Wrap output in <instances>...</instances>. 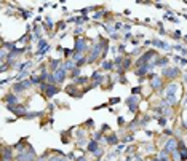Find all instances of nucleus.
Segmentation results:
<instances>
[{"label": "nucleus", "instance_id": "nucleus-10", "mask_svg": "<svg viewBox=\"0 0 187 161\" xmlns=\"http://www.w3.org/2000/svg\"><path fill=\"white\" fill-rule=\"evenodd\" d=\"M120 102H121V99L118 96L111 97V99H109V105H117V104H120Z\"/></svg>", "mask_w": 187, "mask_h": 161}, {"label": "nucleus", "instance_id": "nucleus-6", "mask_svg": "<svg viewBox=\"0 0 187 161\" xmlns=\"http://www.w3.org/2000/svg\"><path fill=\"white\" fill-rule=\"evenodd\" d=\"M121 139H118V134L117 132H109L107 136H106V144L111 145V147H114V145H120Z\"/></svg>", "mask_w": 187, "mask_h": 161}, {"label": "nucleus", "instance_id": "nucleus-15", "mask_svg": "<svg viewBox=\"0 0 187 161\" xmlns=\"http://www.w3.org/2000/svg\"><path fill=\"white\" fill-rule=\"evenodd\" d=\"M157 120H158L160 126H163V128L166 126V117H158V118H157Z\"/></svg>", "mask_w": 187, "mask_h": 161}, {"label": "nucleus", "instance_id": "nucleus-11", "mask_svg": "<svg viewBox=\"0 0 187 161\" xmlns=\"http://www.w3.org/2000/svg\"><path fill=\"white\" fill-rule=\"evenodd\" d=\"M67 27V24H66V21H59L58 24H56V31H64V29Z\"/></svg>", "mask_w": 187, "mask_h": 161}, {"label": "nucleus", "instance_id": "nucleus-2", "mask_svg": "<svg viewBox=\"0 0 187 161\" xmlns=\"http://www.w3.org/2000/svg\"><path fill=\"white\" fill-rule=\"evenodd\" d=\"M163 78L168 80H174L176 77H179V67H166L163 69Z\"/></svg>", "mask_w": 187, "mask_h": 161}, {"label": "nucleus", "instance_id": "nucleus-22", "mask_svg": "<svg viewBox=\"0 0 187 161\" xmlns=\"http://www.w3.org/2000/svg\"><path fill=\"white\" fill-rule=\"evenodd\" d=\"M170 161H173V160H170Z\"/></svg>", "mask_w": 187, "mask_h": 161}, {"label": "nucleus", "instance_id": "nucleus-4", "mask_svg": "<svg viewBox=\"0 0 187 161\" xmlns=\"http://www.w3.org/2000/svg\"><path fill=\"white\" fill-rule=\"evenodd\" d=\"M14 148H13V145H5L3 144V151H2V161H13L14 160Z\"/></svg>", "mask_w": 187, "mask_h": 161}, {"label": "nucleus", "instance_id": "nucleus-12", "mask_svg": "<svg viewBox=\"0 0 187 161\" xmlns=\"http://www.w3.org/2000/svg\"><path fill=\"white\" fill-rule=\"evenodd\" d=\"M83 126H85V128H88V129H94V121L90 118V120H87L85 123H83Z\"/></svg>", "mask_w": 187, "mask_h": 161}, {"label": "nucleus", "instance_id": "nucleus-16", "mask_svg": "<svg viewBox=\"0 0 187 161\" xmlns=\"http://www.w3.org/2000/svg\"><path fill=\"white\" fill-rule=\"evenodd\" d=\"M75 161H88V158H87V155H82V156H77Z\"/></svg>", "mask_w": 187, "mask_h": 161}, {"label": "nucleus", "instance_id": "nucleus-19", "mask_svg": "<svg viewBox=\"0 0 187 161\" xmlns=\"http://www.w3.org/2000/svg\"><path fill=\"white\" fill-rule=\"evenodd\" d=\"M163 134H166V136H171V134H173V131L168 129V128H165V129H163Z\"/></svg>", "mask_w": 187, "mask_h": 161}, {"label": "nucleus", "instance_id": "nucleus-20", "mask_svg": "<svg viewBox=\"0 0 187 161\" xmlns=\"http://www.w3.org/2000/svg\"><path fill=\"white\" fill-rule=\"evenodd\" d=\"M173 35H174V37H173V38H181V32H179V31H176V32H173Z\"/></svg>", "mask_w": 187, "mask_h": 161}, {"label": "nucleus", "instance_id": "nucleus-7", "mask_svg": "<svg viewBox=\"0 0 187 161\" xmlns=\"http://www.w3.org/2000/svg\"><path fill=\"white\" fill-rule=\"evenodd\" d=\"M99 142H96V141H93V139H90V142H88V145H87V151L88 153H91V155H94L98 150H99Z\"/></svg>", "mask_w": 187, "mask_h": 161}, {"label": "nucleus", "instance_id": "nucleus-21", "mask_svg": "<svg viewBox=\"0 0 187 161\" xmlns=\"http://www.w3.org/2000/svg\"><path fill=\"white\" fill-rule=\"evenodd\" d=\"M16 121V118H7V123H14Z\"/></svg>", "mask_w": 187, "mask_h": 161}, {"label": "nucleus", "instance_id": "nucleus-3", "mask_svg": "<svg viewBox=\"0 0 187 161\" xmlns=\"http://www.w3.org/2000/svg\"><path fill=\"white\" fill-rule=\"evenodd\" d=\"M64 91H66L67 94H69L70 97H75V99H80V97H83V93L78 89V86L77 85H69L64 88Z\"/></svg>", "mask_w": 187, "mask_h": 161}, {"label": "nucleus", "instance_id": "nucleus-9", "mask_svg": "<svg viewBox=\"0 0 187 161\" xmlns=\"http://www.w3.org/2000/svg\"><path fill=\"white\" fill-rule=\"evenodd\" d=\"M131 65H133V59L131 58H125L123 64H121V69H123V70H128Z\"/></svg>", "mask_w": 187, "mask_h": 161}, {"label": "nucleus", "instance_id": "nucleus-5", "mask_svg": "<svg viewBox=\"0 0 187 161\" xmlns=\"http://www.w3.org/2000/svg\"><path fill=\"white\" fill-rule=\"evenodd\" d=\"M72 132H74V128H69V129H66V131H61V142L64 145L70 144L72 139H75V136H74Z\"/></svg>", "mask_w": 187, "mask_h": 161}, {"label": "nucleus", "instance_id": "nucleus-14", "mask_svg": "<svg viewBox=\"0 0 187 161\" xmlns=\"http://www.w3.org/2000/svg\"><path fill=\"white\" fill-rule=\"evenodd\" d=\"M99 131H101V132L104 134V132H107V131H111V126H109L107 123H104L102 126H101V129H99Z\"/></svg>", "mask_w": 187, "mask_h": 161}, {"label": "nucleus", "instance_id": "nucleus-8", "mask_svg": "<svg viewBox=\"0 0 187 161\" xmlns=\"http://www.w3.org/2000/svg\"><path fill=\"white\" fill-rule=\"evenodd\" d=\"M43 117V112H27L23 117V120H34V118H40Z\"/></svg>", "mask_w": 187, "mask_h": 161}, {"label": "nucleus", "instance_id": "nucleus-13", "mask_svg": "<svg viewBox=\"0 0 187 161\" xmlns=\"http://www.w3.org/2000/svg\"><path fill=\"white\" fill-rule=\"evenodd\" d=\"M142 93V86H134V88L131 89V94L133 96H138V94Z\"/></svg>", "mask_w": 187, "mask_h": 161}, {"label": "nucleus", "instance_id": "nucleus-18", "mask_svg": "<svg viewBox=\"0 0 187 161\" xmlns=\"http://www.w3.org/2000/svg\"><path fill=\"white\" fill-rule=\"evenodd\" d=\"M74 34H75V35H80V34H83V27H78V29H75V31H74Z\"/></svg>", "mask_w": 187, "mask_h": 161}, {"label": "nucleus", "instance_id": "nucleus-17", "mask_svg": "<svg viewBox=\"0 0 187 161\" xmlns=\"http://www.w3.org/2000/svg\"><path fill=\"white\" fill-rule=\"evenodd\" d=\"M117 123H118V124H120V126H123V124H125V118H123V117H118V120H117Z\"/></svg>", "mask_w": 187, "mask_h": 161}, {"label": "nucleus", "instance_id": "nucleus-1", "mask_svg": "<svg viewBox=\"0 0 187 161\" xmlns=\"http://www.w3.org/2000/svg\"><path fill=\"white\" fill-rule=\"evenodd\" d=\"M139 102H141V97L139 96H130L128 99H126V105H128V109H130V112H138L139 110Z\"/></svg>", "mask_w": 187, "mask_h": 161}]
</instances>
